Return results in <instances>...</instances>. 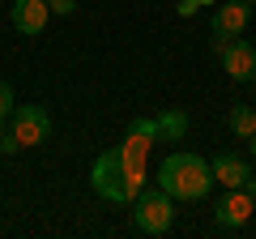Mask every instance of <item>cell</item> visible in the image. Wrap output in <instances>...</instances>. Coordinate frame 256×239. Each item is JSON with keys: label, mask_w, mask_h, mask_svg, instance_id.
<instances>
[{"label": "cell", "mask_w": 256, "mask_h": 239, "mask_svg": "<svg viewBox=\"0 0 256 239\" xmlns=\"http://www.w3.org/2000/svg\"><path fill=\"white\" fill-rule=\"evenodd\" d=\"M158 141V120H132L120 146H111L107 154H98L90 171V184L102 201L128 205L132 196L146 188V154Z\"/></svg>", "instance_id": "6da1fadb"}, {"label": "cell", "mask_w": 256, "mask_h": 239, "mask_svg": "<svg viewBox=\"0 0 256 239\" xmlns=\"http://www.w3.org/2000/svg\"><path fill=\"white\" fill-rule=\"evenodd\" d=\"M158 188L171 201H205L210 188H214V166L201 154L180 150V154L162 158V166H158Z\"/></svg>", "instance_id": "7a4b0ae2"}, {"label": "cell", "mask_w": 256, "mask_h": 239, "mask_svg": "<svg viewBox=\"0 0 256 239\" xmlns=\"http://www.w3.org/2000/svg\"><path fill=\"white\" fill-rule=\"evenodd\" d=\"M171 218H175L171 196H166L158 184L141 188V192L132 196V222H137L141 235H166V230H171Z\"/></svg>", "instance_id": "3957f363"}, {"label": "cell", "mask_w": 256, "mask_h": 239, "mask_svg": "<svg viewBox=\"0 0 256 239\" xmlns=\"http://www.w3.org/2000/svg\"><path fill=\"white\" fill-rule=\"evenodd\" d=\"M13 137H18L22 146H43V141L52 137V116H47L43 107H34V102L13 107Z\"/></svg>", "instance_id": "277c9868"}, {"label": "cell", "mask_w": 256, "mask_h": 239, "mask_svg": "<svg viewBox=\"0 0 256 239\" xmlns=\"http://www.w3.org/2000/svg\"><path fill=\"white\" fill-rule=\"evenodd\" d=\"M248 22H252V0H226V4H218V13H214V38H218V43H230V38L244 34Z\"/></svg>", "instance_id": "5b68a950"}, {"label": "cell", "mask_w": 256, "mask_h": 239, "mask_svg": "<svg viewBox=\"0 0 256 239\" xmlns=\"http://www.w3.org/2000/svg\"><path fill=\"white\" fill-rule=\"evenodd\" d=\"M252 214H256V201L248 196V188H226V196L214 205V222L218 226H230V230H239Z\"/></svg>", "instance_id": "8992f818"}, {"label": "cell", "mask_w": 256, "mask_h": 239, "mask_svg": "<svg viewBox=\"0 0 256 239\" xmlns=\"http://www.w3.org/2000/svg\"><path fill=\"white\" fill-rule=\"evenodd\" d=\"M222 68L235 82H256V43H248V38L222 43Z\"/></svg>", "instance_id": "52a82bcc"}, {"label": "cell", "mask_w": 256, "mask_h": 239, "mask_svg": "<svg viewBox=\"0 0 256 239\" xmlns=\"http://www.w3.org/2000/svg\"><path fill=\"white\" fill-rule=\"evenodd\" d=\"M47 18H52V4H47V0H13V13H9L13 30L26 34V38L43 34V30H47Z\"/></svg>", "instance_id": "ba28073f"}, {"label": "cell", "mask_w": 256, "mask_h": 239, "mask_svg": "<svg viewBox=\"0 0 256 239\" xmlns=\"http://www.w3.org/2000/svg\"><path fill=\"white\" fill-rule=\"evenodd\" d=\"M210 166H214V184H226V188H244V180L252 175L239 154H218Z\"/></svg>", "instance_id": "9c48e42d"}, {"label": "cell", "mask_w": 256, "mask_h": 239, "mask_svg": "<svg viewBox=\"0 0 256 239\" xmlns=\"http://www.w3.org/2000/svg\"><path fill=\"white\" fill-rule=\"evenodd\" d=\"M184 137H188V116L180 107L162 111L158 116V141H184Z\"/></svg>", "instance_id": "30bf717a"}, {"label": "cell", "mask_w": 256, "mask_h": 239, "mask_svg": "<svg viewBox=\"0 0 256 239\" xmlns=\"http://www.w3.org/2000/svg\"><path fill=\"white\" fill-rule=\"evenodd\" d=\"M230 132H235L239 141H248L256 132V111L252 107H230Z\"/></svg>", "instance_id": "8fae6325"}, {"label": "cell", "mask_w": 256, "mask_h": 239, "mask_svg": "<svg viewBox=\"0 0 256 239\" xmlns=\"http://www.w3.org/2000/svg\"><path fill=\"white\" fill-rule=\"evenodd\" d=\"M13 107H18V98H13V86H9V82H0V120H9Z\"/></svg>", "instance_id": "7c38bea8"}, {"label": "cell", "mask_w": 256, "mask_h": 239, "mask_svg": "<svg viewBox=\"0 0 256 239\" xmlns=\"http://www.w3.org/2000/svg\"><path fill=\"white\" fill-rule=\"evenodd\" d=\"M18 150H22V141L13 137V128H9V132H0V154H18Z\"/></svg>", "instance_id": "4fadbf2b"}, {"label": "cell", "mask_w": 256, "mask_h": 239, "mask_svg": "<svg viewBox=\"0 0 256 239\" xmlns=\"http://www.w3.org/2000/svg\"><path fill=\"white\" fill-rule=\"evenodd\" d=\"M47 4H52V13H60V18L77 13V0H47Z\"/></svg>", "instance_id": "5bb4252c"}, {"label": "cell", "mask_w": 256, "mask_h": 239, "mask_svg": "<svg viewBox=\"0 0 256 239\" xmlns=\"http://www.w3.org/2000/svg\"><path fill=\"white\" fill-rule=\"evenodd\" d=\"M192 13H196V0H184V4H180V18H192Z\"/></svg>", "instance_id": "9a60e30c"}, {"label": "cell", "mask_w": 256, "mask_h": 239, "mask_svg": "<svg viewBox=\"0 0 256 239\" xmlns=\"http://www.w3.org/2000/svg\"><path fill=\"white\" fill-rule=\"evenodd\" d=\"M244 188H248V196L256 201V175H248V180H244Z\"/></svg>", "instance_id": "2e32d148"}, {"label": "cell", "mask_w": 256, "mask_h": 239, "mask_svg": "<svg viewBox=\"0 0 256 239\" xmlns=\"http://www.w3.org/2000/svg\"><path fill=\"white\" fill-rule=\"evenodd\" d=\"M248 146H252V154H256V132H252V137H248Z\"/></svg>", "instance_id": "e0dca14e"}, {"label": "cell", "mask_w": 256, "mask_h": 239, "mask_svg": "<svg viewBox=\"0 0 256 239\" xmlns=\"http://www.w3.org/2000/svg\"><path fill=\"white\" fill-rule=\"evenodd\" d=\"M196 4H214V0H196Z\"/></svg>", "instance_id": "ac0fdd59"}]
</instances>
